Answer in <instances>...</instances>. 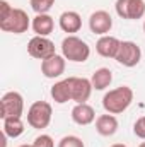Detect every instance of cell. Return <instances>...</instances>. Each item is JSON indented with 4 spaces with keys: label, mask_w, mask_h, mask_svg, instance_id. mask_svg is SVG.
I'll list each match as a JSON object with an SVG mask.
<instances>
[{
    "label": "cell",
    "mask_w": 145,
    "mask_h": 147,
    "mask_svg": "<svg viewBox=\"0 0 145 147\" xmlns=\"http://www.w3.org/2000/svg\"><path fill=\"white\" fill-rule=\"evenodd\" d=\"M29 16L22 9H14L7 0H0V29L5 33L22 34L29 29Z\"/></svg>",
    "instance_id": "6da1fadb"
},
{
    "label": "cell",
    "mask_w": 145,
    "mask_h": 147,
    "mask_svg": "<svg viewBox=\"0 0 145 147\" xmlns=\"http://www.w3.org/2000/svg\"><path fill=\"white\" fill-rule=\"evenodd\" d=\"M133 103V89L128 86H119L111 89L103 98V108L111 115H119Z\"/></svg>",
    "instance_id": "7a4b0ae2"
},
{
    "label": "cell",
    "mask_w": 145,
    "mask_h": 147,
    "mask_svg": "<svg viewBox=\"0 0 145 147\" xmlns=\"http://www.w3.org/2000/svg\"><path fill=\"white\" fill-rule=\"evenodd\" d=\"M62 55H63L68 62L82 63V62L89 60V57H91V48H89V45H87L84 39L70 34V36H67L62 41Z\"/></svg>",
    "instance_id": "3957f363"
},
{
    "label": "cell",
    "mask_w": 145,
    "mask_h": 147,
    "mask_svg": "<svg viewBox=\"0 0 145 147\" xmlns=\"http://www.w3.org/2000/svg\"><path fill=\"white\" fill-rule=\"evenodd\" d=\"M51 116H53L51 105L46 101H36L28 110V123L36 130H43L51 123Z\"/></svg>",
    "instance_id": "277c9868"
},
{
    "label": "cell",
    "mask_w": 145,
    "mask_h": 147,
    "mask_svg": "<svg viewBox=\"0 0 145 147\" xmlns=\"http://www.w3.org/2000/svg\"><path fill=\"white\" fill-rule=\"evenodd\" d=\"M24 113V99L19 92L9 91L0 99V116L5 118H21Z\"/></svg>",
    "instance_id": "5b68a950"
},
{
    "label": "cell",
    "mask_w": 145,
    "mask_h": 147,
    "mask_svg": "<svg viewBox=\"0 0 145 147\" xmlns=\"http://www.w3.org/2000/svg\"><path fill=\"white\" fill-rule=\"evenodd\" d=\"M28 53L33 57V58H38V60H46V58H51L56 55L55 51V43L51 39H48L46 36H34L29 39L28 43Z\"/></svg>",
    "instance_id": "8992f818"
},
{
    "label": "cell",
    "mask_w": 145,
    "mask_h": 147,
    "mask_svg": "<svg viewBox=\"0 0 145 147\" xmlns=\"http://www.w3.org/2000/svg\"><path fill=\"white\" fill-rule=\"evenodd\" d=\"M116 14L121 19L135 21L145 16V2L144 0H116L114 3Z\"/></svg>",
    "instance_id": "52a82bcc"
},
{
    "label": "cell",
    "mask_w": 145,
    "mask_h": 147,
    "mask_svg": "<svg viewBox=\"0 0 145 147\" xmlns=\"http://www.w3.org/2000/svg\"><path fill=\"white\" fill-rule=\"evenodd\" d=\"M140 58H142V50H140V46L137 43H133V41H121L119 51H118V55H116L114 60L119 65L132 69V67L138 65Z\"/></svg>",
    "instance_id": "ba28073f"
},
{
    "label": "cell",
    "mask_w": 145,
    "mask_h": 147,
    "mask_svg": "<svg viewBox=\"0 0 145 147\" xmlns=\"http://www.w3.org/2000/svg\"><path fill=\"white\" fill-rule=\"evenodd\" d=\"M70 84H72V101H75L77 105L85 103L91 94H92V82L91 79L85 77H70Z\"/></svg>",
    "instance_id": "9c48e42d"
},
{
    "label": "cell",
    "mask_w": 145,
    "mask_h": 147,
    "mask_svg": "<svg viewBox=\"0 0 145 147\" xmlns=\"http://www.w3.org/2000/svg\"><path fill=\"white\" fill-rule=\"evenodd\" d=\"M89 28L94 34H108L113 28V17L109 16V12L106 10H96L91 14L89 17Z\"/></svg>",
    "instance_id": "30bf717a"
},
{
    "label": "cell",
    "mask_w": 145,
    "mask_h": 147,
    "mask_svg": "<svg viewBox=\"0 0 145 147\" xmlns=\"http://www.w3.org/2000/svg\"><path fill=\"white\" fill-rule=\"evenodd\" d=\"M65 57L63 55H55L51 58H46L41 62V72L46 79H56L65 72Z\"/></svg>",
    "instance_id": "8fae6325"
},
{
    "label": "cell",
    "mask_w": 145,
    "mask_h": 147,
    "mask_svg": "<svg viewBox=\"0 0 145 147\" xmlns=\"http://www.w3.org/2000/svg\"><path fill=\"white\" fill-rule=\"evenodd\" d=\"M119 46H121V41L114 36H109V34H104L97 39L96 43V51L104 57V58H116L118 51H119Z\"/></svg>",
    "instance_id": "7c38bea8"
},
{
    "label": "cell",
    "mask_w": 145,
    "mask_h": 147,
    "mask_svg": "<svg viewBox=\"0 0 145 147\" xmlns=\"http://www.w3.org/2000/svg\"><path fill=\"white\" fill-rule=\"evenodd\" d=\"M58 24H60V29L63 33H68V36H70L73 33H79L80 31V28H82V17L75 10H65L60 16Z\"/></svg>",
    "instance_id": "4fadbf2b"
},
{
    "label": "cell",
    "mask_w": 145,
    "mask_h": 147,
    "mask_svg": "<svg viewBox=\"0 0 145 147\" xmlns=\"http://www.w3.org/2000/svg\"><path fill=\"white\" fill-rule=\"evenodd\" d=\"M50 94H51L53 101L58 103V105H63V103H67V101H72V84H70V77H68V79H63V80H60V82H56V84L51 87Z\"/></svg>",
    "instance_id": "5bb4252c"
},
{
    "label": "cell",
    "mask_w": 145,
    "mask_h": 147,
    "mask_svg": "<svg viewBox=\"0 0 145 147\" xmlns=\"http://www.w3.org/2000/svg\"><path fill=\"white\" fill-rule=\"evenodd\" d=\"M72 120L77 125H91L96 120V111L87 103L75 105L72 110Z\"/></svg>",
    "instance_id": "9a60e30c"
},
{
    "label": "cell",
    "mask_w": 145,
    "mask_h": 147,
    "mask_svg": "<svg viewBox=\"0 0 145 147\" xmlns=\"http://www.w3.org/2000/svg\"><path fill=\"white\" fill-rule=\"evenodd\" d=\"M116 130H118V120H116L114 115L108 113V115H101V116L96 118V132L99 135L111 137V135L116 134Z\"/></svg>",
    "instance_id": "2e32d148"
},
{
    "label": "cell",
    "mask_w": 145,
    "mask_h": 147,
    "mask_svg": "<svg viewBox=\"0 0 145 147\" xmlns=\"http://www.w3.org/2000/svg\"><path fill=\"white\" fill-rule=\"evenodd\" d=\"M33 31L36 33V36H50L53 33L55 28V21L51 16L48 14H36V17L33 19Z\"/></svg>",
    "instance_id": "e0dca14e"
},
{
    "label": "cell",
    "mask_w": 145,
    "mask_h": 147,
    "mask_svg": "<svg viewBox=\"0 0 145 147\" xmlns=\"http://www.w3.org/2000/svg\"><path fill=\"white\" fill-rule=\"evenodd\" d=\"M91 82H92V87H94L96 91H104L106 87H109V84L113 82V74H111V70L106 69V67L97 69L96 72L92 74Z\"/></svg>",
    "instance_id": "ac0fdd59"
},
{
    "label": "cell",
    "mask_w": 145,
    "mask_h": 147,
    "mask_svg": "<svg viewBox=\"0 0 145 147\" xmlns=\"http://www.w3.org/2000/svg\"><path fill=\"white\" fill-rule=\"evenodd\" d=\"M3 134L10 139H17L24 134V121L21 118H5L3 120Z\"/></svg>",
    "instance_id": "d6986e66"
},
{
    "label": "cell",
    "mask_w": 145,
    "mask_h": 147,
    "mask_svg": "<svg viewBox=\"0 0 145 147\" xmlns=\"http://www.w3.org/2000/svg\"><path fill=\"white\" fill-rule=\"evenodd\" d=\"M31 9L36 14H48V10L55 5V0H29Z\"/></svg>",
    "instance_id": "ffe728a7"
},
{
    "label": "cell",
    "mask_w": 145,
    "mask_h": 147,
    "mask_svg": "<svg viewBox=\"0 0 145 147\" xmlns=\"http://www.w3.org/2000/svg\"><path fill=\"white\" fill-rule=\"evenodd\" d=\"M58 147H85L82 139L77 137V135H67L63 137L60 142H58Z\"/></svg>",
    "instance_id": "44dd1931"
},
{
    "label": "cell",
    "mask_w": 145,
    "mask_h": 147,
    "mask_svg": "<svg viewBox=\"0 0 145 147\" xmlns=\"http://www.w3.org/2000/svg\"><path fill=\"white\" fill-rule=\"evenodd\" d=\"M33 147H55V142H53V139L50 135L41 134V135H38L36 139H34Z\"/></svg>",
    "instance_id": "7402d4cb"
},
{
    "label": "cell",
    "mask_w": 145,
    "mask_h": 147,
    "mask_svg": "<svg viewBox=\"0 0 145 147\" xmlns=\"http://www.w3.org/2000/svg\"><path fill=\"white\" fill-rule=\"evenodd\" d=\"M133 132H135L137 137H140V139H144L145 140V116L138 118V120L135 121V125H133Z\"/></svg>",
    "instance_id": "603a6c76"
},
{
    "label": "cell",
    "mask_w": 145,
    "mask_h": 147,
    "mask_svg": "<svg viewBox=\"0 0 145 147\" xmlns=\"http://www.w3.org/2000/svg\"><path fill=\"white\" fill-rule=\"evenodd\" d=\"M111 147H128V146H125V144H113Z\"/></svg>",
    "instance_id": "cb8c5ba5"
},
{
    "label": "cell",
    "mask_w": 145,
    "mask_h": 147,
    "mask_svg": "<svg viewBox=\"0 0 145 147\" xmlns=\"http://www.w3.org/2000/svg\"><path fill=\"white\" fill-rule=\"evenodd\" d=\"M19 147H33V144H31V146H28V144H22V146H19Z\"/></svg>",
    "instance_id": "d4e9b609"
},
{
    "label": "cell",
    "mask_w": 145,
    "mask_h": 147,
    "mask_svg": "<svg viewBox=\"0 0 145 147\" xmlns=\"http://www.w3.org/2000/svg\"><path fill=\"white\" fill-rule=\"evenodd\" d=\"M138 147H145V142H142V144H140V146H138Z\"/></svg>",
    "instance_id": "484cf974"
},
{
    "label": "cell",
    "mask_w": 145,
    "mask_h": 147,
    "mask_svg": "<svg viewBox=\"0 0 145 147\" xmlns=\"http://www.w3.org/2000/svg\"><path fill=\"white\" fill-rule=\"evenodd\" d=\"M144 33H145V22H144Z\"/></svg>",
    "instance_id": "4316f807"
}]
</instances>
